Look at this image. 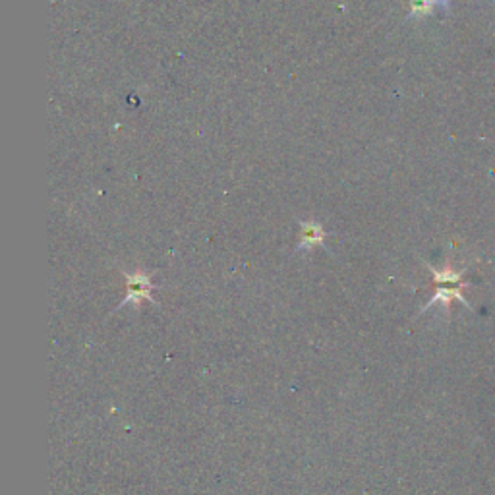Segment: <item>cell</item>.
Returning a JSON list of instances; mask_svg holds the SVG:
<instances>
[{
  "instance_id": "1",
  "label": "cell",
  "mask_w": 495,
  "mask_h": 495,
  "mask_svg": "<svg viewBox=\"0 0 495 495\" xmlns=\"http://www.w3.org/2000/svg\"><path fill=\"white\" fill-rule=\"evenodd\" d=\"M429 269H432V273H434L435 285H437V292H435L434 298L424 306L422 312H426L429 306H434V304H437V302H442L445 308H449L451 300H461L464 306H469L470 308V304L464 300V296H462L461 292L462 287H464V282L461 281V277H462L461 271H453V269H449V267L443 269V271H437V269L434 267H429Z\"/></svg>"
},
{
  "instance_id": "2",
  "label": "cell",
  "mask_w": 495,
  "mask_h": 495,
  "mask_svg": "<svg viewBox=\"0 0 495 495\" xmlns=\"http://www.w3.org/2000/svg\"><path fill=\"white\" fill-rule=\"evenodd\" d=\"M124 279L128 282V295L124 296V300L121 302V306L116 310L124 308L128 304H140L141 300L153 302V296H151V290H153V282H151V277H149L146 271H136V273H128V271H122Z\"/></svg>"
},
{
  "instance_id": "3",
  "label": "cell",
  "mask_w": 495,
  "mask_h": 495,
  "mask_svg": "<svg viewBox=\"0 0 495 495\" xmlns=\"http://www.w3.org/2000/svg\"><path fill=\"white\" fill-rule=\"evenodd\" d=\"M325 236H327V233L323 230V227L320 223L304 221L302 223V236L298 246H296V252H300V250H312V248L315 246H325Z\"/></svg>"
},
{
  "instance_id": "4",
  "label": "cell",
  "mask_w": 495,
  "mask_h": 495,
  "mask_svg": "<svg viewBox=\"0 0 495 495\" xmlns=\"http://www.w3.org/2000/svg\"><path fill=\"white\" fill-rule=\"evenodd\" d=\"M434 2H435V6H443V8L449 6V0H434Z\"/></svg>"
}]
</instances>
